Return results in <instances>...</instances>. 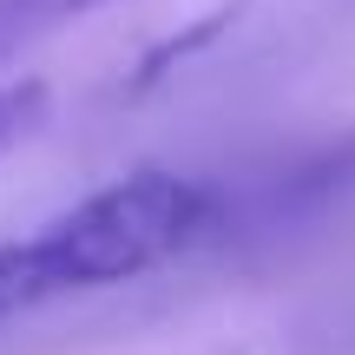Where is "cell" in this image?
Wrapping results in <instances>:
<instances>
[{"mask_svg": "<svg viewBox=\"0 0 355 355\" xmlns=\"http://www.w3.org/2000/svg\"><path fill=\"white\" fill-rule=\"evenodd\" d=\"M224 224V198L184 171H125L119 184L79 198L53 224L26 237H0V322L26 309L66 303L132 283L145 270L184 257Z\"/></svg>", "mask_w": 355, "mask_h": 355, "instance_id": "1", "label": "cell"}, {"mask_svg": "<svg viewBox=\"0 0 355 355\" xmlns=\"http://www.w3.org/2000/svg\"><path fill=\"white\" fill-rule=\"evenodd\" d=\"M40 119H46V86H40V79H7V86H0V158L20 139H33Z\"/></svg>", "mask_w": 355, "mask_h": 355, "instance_id": "2", "label": "cell"}, {"mask_svg": "<svg viewBox=\"0 0 355 355\" xmlns=\"http://www.w3.org/2000/svg\"><path fill=\"white\" fill-rule=\"evenodd\" d=\"M92 7H105V0H0V53H7L13 40L40 33V26L73 20V13H92Z\"/></svg>", "mask_w": 355, "mask_h": 355, "instance_id": "3", "label": "cell"}]
</instances>
